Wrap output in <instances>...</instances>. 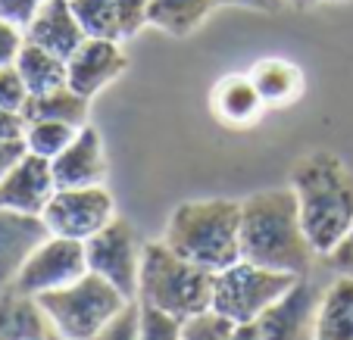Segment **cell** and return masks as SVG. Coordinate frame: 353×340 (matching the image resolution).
Segmentation results:
<instances>
[{
  "instance_id": "cell-25",
  "label": "cell",
  "mask_w": 353,
  "mask_h": 340,
  "mask_svg": "<svg viewBox=\"0 0 353 340\" xmlns=\"http://www.w3.org/2000/svg\"><path fill=\"white\" fill-rule=\"evenodd\" d=\"M181 325H185V319H179V315H169L157 306L141 303L138 340H181Z\"/></svg>"
},
{
  "instance_id": "cell-32",
  "label": "cell",
  "mask_w": 353,
  "mask_h": 340,
  "mask_svg": "<svg viewBox=\"0 0 353 340\" xmlns=\"http://www.w3.org/2000/svg\"><path fill=\"white\" fill-rule=\"evenodd\" d=\"M328 266L334 268L338 275H347V278H353V228L341 237V244L332 250V253H325Z\"/></svg>"
},
{
  "instance_id": "cell-17",
  "label": "cell",
  "mask_w": 353,
  "mask_h": 340,
  "mask_svg": "<svg viewBox=\"0 0 353 340\" xmlns=\"http://www.w3.org/2000/svg\"><path fill=\"white\" fill-rule=\"evenodd\" d=\"M316 340H353V278L338 275L322 290L316 309Z\"/></svg>"
},
{
  "instance_id": "cell-11",
  "label": "cell",
  "mask_w": 353,
  "mask_h": 340,
  "mask_svg": "<svg viewBox=\"0 0 353 340\" xmlns=\"http://www.w3.org/2000/svg\"><path fill=\"white\" fill-rule=\"evenodd\" d=\"M54 193H57V181H54L50 160L26 150L10 166L3 181H0V206L16 209V213H28V215H41Z\"/></svg>"
},
{
  "instance_id": "cell-36",
  "label": "cell",
  "mask_w": 353,
  "mask_h": 340,
  "mask_svg": "<svg viewBox=\"0 0 353 340\" xmlns=\"http://www.w3.org/2000/svg\"><path fill=\"white\" fill-rule=\"evenodd\" d=\"M228 340H260V337H256L254 325H234V331H232V337Z\"/></svg>"
},
{
  "instance_id": "cell-7",
  "label": "cell",
  "mask_w": 353,
  "mask_h": 340,
  "mask_svg": "<svg viewBox=\"0 0 353 340\" xmlns=\"http://www.w3.org/2000/svg\"><path fill=\"white\" fill-rule=\"evenodd\" d=\"M44 225L57 237H75L88 240L100 228H107L116 219L113 197L103 184L94 187H57L47 209L41 213Z\"/></svg>"
},
{
  "instance_id": "cell-1",
  "label": "cell",
  "mask_w": 353,
  "mask_h": 340,
  "mask_svg": "<svg viewBox=\"0 0 353 340\" xmlns=\"http://www.w3.org/2000/svg\"><path fill=\"white\" fill-rule=\"evenodd\" d=\"M313 253L291 187L260 191L241 200V259L303 278L313 266Z\"/></svg>"
},
{
  "instance_id": "cell-9",
  "label": "cell",
  "mask_w": 353,
  "mask_h": 340,
  "mask_svg": "<svg viewBox=\"0 0 353 340\" xmlns=\"http://www.w3.org/2000/svg\"><path fill=\"white\" fill-rule=\"evenodd\" d=\"M81 275H88L85 240L50 234L26 259V266L16 275L13 284L19 287L22 294L38 297V294H47V290H60V287L72 284Z\"/></svg>"
},
{
  "instance_id": "cell-15",
  "label": "cell",
  "mask_w": 353,
  "mask_h": 340,
  "mask_svg": "<svg viewBox=\"0 0 353 340\" xmlns=\"http://www.w3.org/2000/svg\"><path fill=\"white\" fill-rule=\"evenodd\" d=\"M0 340H69L47 319L38 300L16 284L0 287Z\"/></svg>"
},
{
  "instance_id": "cell-37",
  "label": "cell",
  "mask_w": 353,
  "mask_h": 340,
  "mask_svg": "<svg viewBox=\"0 0 353 340\" xmlns=\"http://www.w3.org/2000/svg\"><path fill=\"white\" fill-rule=\"evenodd\" d=\"M285 3H297V7H310V3H316V0H285Z\"/></svg>"
},
{
  "instance_id": "cell-23",
  "label": "cell",
  "mask_w": 353,
  "mask_h": 340,
  "mask_svg": "<svg viewBox=\"0 0 353 340\" xmlns=\"http://www.w3.org/2000/svg\"><path fill=\"white\" fill-rule=\"evenodd\" d=\"M72 13L79 19L81 32L88 38H103V41H122L119 25V7L116 0H69Z\"/></svg>"
},
{
  "instance_id": "cell-28",
  "label": "cell",
  "mask_w": 353,
  "mask_h": 340,
  "mask_svg": "<svg viewBox=\"0 0 353 340\" xmlns=\"http://www.w3.org/2000/svg\"><path fill=\"white\" fill-rule=\"evenodd\" d=\"M28 100V87L22 81L19 69L16 66H3L0 69V109H10V113H22Z\"/></svg>"
},
{
  "instance_id": "cell-6",
  "label": "cell",
  "mask_w": 353,
  "mask_h": 340,
  "mask_svg": "<svg viewBox=\"0 0 353 340\" xmlns=\"http://www.w3.org/2000/svg\"><path fill=\"white\" fill-rule=\"evenodd\" d=\"M297 284V275L263 268L256 262H234L216 272L213 278V312L228 319L232 325H254L272 303Z\"/></svg>"
},
{
  "instance_id": "cell-33",
  "label": "cell",
  "mask_w": 353,
  "mask_h": 340,
  "mask_svg": "<svg viewBox=\"0 0 353 340\" xmlns=\"http://www.w3.org/2000/svg\"><path fill=\"white\" fill-rule=\"evenodd\" d=\"M22 153H26V140H22V138L0 140V181H3V175L10 172V166H13Z\"/></svg>"
},
{
  "instance_id": "cell-13",
  "label": "cell",
  "mask_w": 353,
  "mask_h": 340,
  "mask_svg": "<svg viewBox=\"0 0 353 340\" xmlns=\"http://www.w3.org/2000/svg\"><path fill=\"white\" fill-rule=\"evenodd\" d=\"M50 237L41 215L16 213L0 206V287H10L22 272L26 259Z\"/></svg>"
},
{
  "instance_id": "cell-2",
  "label": "cell",
  "mask_w": 353,
  "mask_h": 340,
  "mask_svg": "<svg viewBox=\"0 0 353 340\" xmlns=\"http://www.w3.org/2000/svg\"><path fill=\"white\" fill-rule=\"evenodd\" d=\"M300 222L316 253H332L353 228V175L334 153L316 150L291 169Z\"/></svg>"
},
{
  "instance_id": "cell-31",
  "label": "cell",
  "mask_w": 353,
  "mask_h": 340,
  "mask_svg": "<svg viewBox=\"0 0 353 340\" xmlns=\"http://www.w3.org/2000/svg\"><path fill=\"white\" fill-rule=\"evenodd\" d=\"M44 3L47 0H0V19H7V22H13V25L26 28Z\"/></svg>"
},
{
  "instance_id": "cell-4",
  "label": "cell",
  "mask_w": 353,
  "mask_h": 340,
  "mask_svg": "<svg viewBox=\"0 0 353 340\" xmlns=\"http://www.w3.org/2000/svg\"><path fill=\"white\" fill-rule=\"evenodd\" d=\"M213 278L216 272L181 259L163 240L147 244L141 250L138 303L157 306L179 319H191V315L210 312L213 306Z\"/></svg>"
},
{
  "instance_id": "cell-24",
  "label": "cell",
  "mask_w": 353,
  "mask_h": 340,
  "mask_svg": "<svg viewBox=\"0 0 353 340\" xmlns=\"http://www.w3.org/2000/svg\"><path fill=\"white\" fill-rule=\"evenodd\" d=\"M79 134L75 125H66V122H26V131H22V140H26L28 153H38L44 160H57L63 150L72 144V138Z\"/></svg>"
},
{
  "instance_id": "cell-21",
  "label": "cell",
  "mask_w": 353,
  "mask_h": 340,
  "mask_svg": "<svg viewBox=\"0 0 353 340\" xmlns=\"http://www.w3.org/2000/svg\"><path fill=\"white\" fill-rule=\"evenodd\" d=\"M213 100H216V113L225 122H234V125H244V122L256 119V113L263 107V97L250 75H232V78H225L216 87Z\"/></svg>"
},
{
  "instance_id": "cell-14",
  "label": "cell",
  "mask_w": 353,
  "mask_h": 340,
  "mask_svg": "<svg viewBox=\"0 0 353 340\" xmlns=\"http://www.w3.org/2000/svg\"><path fill=\"white\" fill-rule=\"evenodd\" d=\"M57 187H94L107 178V156L97 128L81 125L66 150L57 160H50Z\"/></svg>"
},
{
  "instance_id": "cell-3",
  "label": "cell",
  "mask_w": 353,
  "mask_h": 340,
  "mask_svg": "<svg viewBox=\"0 0 353 340\" xmlns=\"http://www.w3.org/2000/svg\"><path fill=\"white\" fill-rule=\"evenodd\" d=\"M172 253L210 272L241 262V203L234 200H191L169 215L163 234Z\"/></svg>"
},
{
  "instance_id": "cell-20",
  "label": "cell",
  "mask_w": 353,
  "mask_h": 340,
  "mask_svg": "<svg viewBox=\"0 0 353 340\" xmlns=\"http://www.w3.org/2000/svg\"><path fill=\"white\" fill-rule=\"evenodd\" d=\"M13 66L19 69L28 94H47V91H54V87L66 85V60L44 50V47L32 44V41L22 44Z\"/></svg>"
},
{
  "instance_id": "cell-34",
  "label": "cell",
  "mask_w": 353,
  "mask_h": 340,
  "mask_svg": "<svg viewBox=\"0 0 353 340\" xmlns=\"http://www.w3.org/2000/svg\"><path fill=\"white\" fill-rule=\"evenodd\" d=\"M22 131H26V119H22V113H10V109H0V140L22 138Z\"/></svg>"
},
{
  "instance_id": "cell-26",
  "label": "cell",
  "mask_w": 353,
  "mask_h": 340,
  "mask_svg": "<svg viewBox=\"0 0 353 340\" xmlns=\"http://www.w3.org/2000/svg\"><path fill=\"white\" fill-rule=\"evenodd\" d=\"M232 331H234L232 321L210 309V312L185 319V325H181V340H228Z\"/></svg>"
},
{
  "instance_id": "cell-8",
  "label": "cell",
  "mask_w": 353,
  "mask_h": 340,
  "mask_svg": "<svg viewBox=\"0 0 353 340\" xmlns=\"http://www.w3.org/2000/svg\"><path fill=\"white\" fill-rule=\"evenodd\" d=\"M85 259H88V272L107 278L128 300L138 297L141 253L134 247V231L125 219H113L107 228L91 234L85 240Z\"/></svg>"
},
{
  "instance_id": "cell-10",
  "label": "cell",
  "mask_w": 353,
  "mask_h": 340,
  "mask_svg": "<svg viewBox=\"0 0 353 340\" xmlns=\"http://www.w3.org/2000/svg\"><path fill=\"white\" fill-rule=\"evenodd\" d=\"M322 290L303 275L297 284L254 321L260 340H316V309Z\"/></svg>"
},
{
  "instance_id": "cell-18",
  "label": "cell",
  "mask_w": 353,
  "mask_h": 340,
  "mask_svg": "<svg viewBox=\"0 0 353 340\" xmlns=\"http://www.w3.org/2000/svg\"><path fill=\"white\" fill-rule=\"evenodd\" d=\"M22 119L26 122H66V125H88V97L75 94L69 85L54 87L47 94H28L26 107H22Z\"/></svg>"
},
{
  "instance_id": "cell-16",
  "label": "cell",
  "mask_w": 353,
  "mask_h": 340,
  "mask_svg": "<svg viewBox=\"0 0 353 340\" xmlns=\"http://www.w3.org/2000/svg\"><path fill=\"white\" fill-rule=\"evenodd\" d=\"M22 32H26V41L44 47V50L63 56V60H69L81 47V41L88 38V34L81 32L79 19H75L69 0H47Z\"/></svg>"
},
{
  "instance_id": "cell-19",
  "label": "cell",
  "mask_w": 353,
  "mask_h": 340,
  "mask_svg": "<svg viewBox=\"0 0 353 340\" xmlns=\"http://www.w3.org/2000/svg\"><path fill=\"white\" fill-rule=\"evenodd\" d=\"M216 0H150L147 3V25L160 28L172 38L191 34L210 16Z\"/></svg>"
},
{
  "instance_id": "cell-12",
  "label": "cell",
  "mask_w": 353,
  "mask_h": 340,
  "mask_svg": "<svg viewBox=\"0 0 353 340\" xmlns=\"http://www.w3.org/2000/svg\"><path fill=\"white\" fill-rule=\"evenodd\" d=\"M128 69V56L122 54L119 41L85 38L81 47L66 60V85L75 94L91 100L100 87H107Z\"/></svg>"
},
{
  "instance_id": "cell-30",
  "label": "cell",
  "mask_w": 353,
  "mask_h": 340,
  "mask_svg": "<svg viewBox=\"0 0 353 340\" xmlns=\"http://www.w3.org/2000/svg\"><path fill=\"white\" fill-rule=\"evenodd\" d=\"M22 44H26V32H22L19 25H13V22L0 19V69L13 66Z\"/></svg>"
},
{
  "instance_id": "cell-35",
  "label": "cell",
  "mask_w": 353,
  "mask_h": 340,
  "mask_svg": "<svg viewBox=\"0 0 353 340\" xmlns=\"http://www.w3.org/2000/svg\"><path fill=\"white\" fill-rule=\"evenodd\" d=\"M216 3H228V7H250L263 10V13H279L285 7V0H216Z\"/></svg>"
},
{
  "instance_id": "cell-22",
  "label": "cell",
  "mask_w": 353,
  "mask_h": 340,
  "mask_svg": "<svg viewBox=\"0 0 353 340\" xmlns=\"http://www.w3.org/2000/svg\"><path fill=\"white\" fill-rule=\"evenodd\" d=\"M256 91H260L263 103H288L303 91V75L285 60H263L260 66L250 72Z\"/></svg>"
},
{
  "instance_id": "cell-5",
  "label": "cell",
  "mask_w": 353,
  "mask_h": 340,
  "mask_svg": "<svg viewBox=\"0 0 353 340\" xmlns=\"http://www.w3.org/2000/svg\"><path fill=\"white\" fill-rule=\"evenodd\" d=\"M34 300L69 340H91L116 312H122L132 303L122 290H116L107 278L94 272L81 275L79 281L60 287V290L38 294Z\"/></svg>"
},
{
  "instance_id": "cell-29",
  "label": "cell",
  "mask_w": 353,
  "mask_h": 340,
  "mask_svg": "<svg viewBox=\"0 0 353 340\" xmlns=\"http://www.w3.org/2000/svg\"><path fill=\"white\" fill-rule=\"evenodd\" d=\"M147 3H150V0H116L122 38H134V34L147 25Z\"/></svg>"
},
{
  "instance_id": "cell-27",
  "label": "cell",
  "mask_w": 353,
  "mask_h": 340,
  "mask_svg": "<svg viewBox=\"0 0 353 340\" xmlns=\"http://www.w3.org/2000/svg\"><path fill=\"white\" fill-rule=\"evenodd\" d=\"M138 325H141V303H128L122 312H116L107 325L100 328L91 340H138Z\"/></svg>"
}]
</instances>
